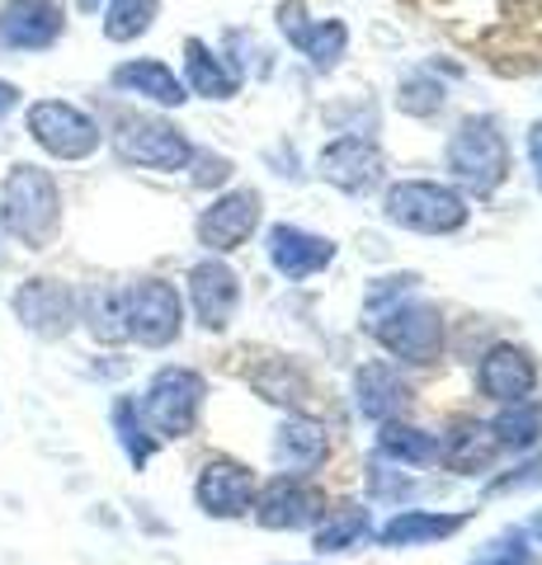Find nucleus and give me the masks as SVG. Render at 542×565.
Wrapping results in <instances>:
<instances>
[{
	"instance_id": "f257e3e1",
	"label": "nucleus",
	"mask_w": 542,
	"mask_h": 565,
	"mask_svg": "<svg viewBox=\"0 0 542 565\" xmlns=\"http://www.w3.org/2000/svg\"><path fill=\"white\" fill-rule=\"evenodd\" d=\"M0 222H6V232L20 245H29V250L52 245L62 232L57 180L39 166H10V174L0 180Z\"/></svg>"
},
{
	"instance_id": "f03ea898",
	"label": "nucleus",
	"mask_w": 542,
	"mask_h": 565,
	"mask_svg": "<svg viewBox=\"0 0 542 565\" xmlns=\"http://www.w3.org/2000/svg\"><path fill=\"white\" fill-rule=\"evenodd\" d=\"M448 170L453 180H463L481 199L504 184V174H510V141H504L500 122L491 114L458 122V132L448 137Z\"/></svg>"
},
{
	"instance_id": "7ed1b4c3",
	"label": "nucleus",
	"mask_w": 542,
	"mask_h": 565,
	"mask_svg": "<svg viewBox=\"0 0 542 565\" xmlns=\"http://www.w3.org/2000/svg\"><path fill=\"white\" fill-rule=\"evenodd\" d=\"M382 212L387 222L406 226V232H425V236H448V232H463L471 207L458 189L448 184H434V180H401L387 189L382 199Z\"/></svg>"
},
{
	"instance_id": "20e7f679",
	"label": "nucleus",
	"mask_w": 542,
	"mask_h": 565,
	"mask_svg": "<svg viewBox=\"0 0 542 565\" xmlns=\"http://www.w3.org/2000/svg\"><path fill=\"white\" fill-rule=\"evenodd\" d=\"M203 396H208V382L194 373V367H161L147 392H142V419L156 438H189L199 424L203 411Z\"/></svg>"
},
{
	"instance_id": "39448f33",
	"label": "nucleus",
	"mask_w": 542,
	"mask_h": 565,
	"mask_svg": "<svg viewBox=\"0 0 542 565\" xmlns=\"http://www.w3.org/2000/svg\"><path fill=\"white\" fill-rule=\"evenodd\" d=\"M373 340L392 353V359L411 363V367H425L439 359L444 349V321H439V307L429 302H396V307H382L373 311Z\"/></svg>"
},
{
	"instance_id": "423d86ee",
	"label": "nucleus",
	"mask_w": 542,
	"mask_h": 565,
	"mask_svg": "<svg viewBox=\"0 0 542 565\" xmlns=\"http://www.w3.org/2000/svg\"><path fill=\"white\" fill-rule=\"evenodd\" d=\"M114 151H118V161L142 166V170H184L189 161H194V147H189V137L174 128V122L151 118V114L118 118Z\"/></svg>"
},
{
	"instance_id": "0eeeda50",
	"label": "nucleus",
	"mask_w": 542,
	"mask_h": 565,
	"mask_svg": "<svg viewBox=\"0 0 542 565\" xmlns=\"http://www.w3.org/2000/svg\"><path fill=\"white\" fill-rule=\"evenodd\" d=\"M124 321L128 340H137L142 349H166L184 330V302L166 278H142L124 292Z\"/></svg>"
},
{
	"instance_id": "6e6552de",
	"label": "nucleus",
	"mask_w": 542,
	"mask_h": 565,
	"mask_svg": "<svg viewBox=\"0 0 542 565\" xmlns=\"http://www.w3.org/2000/svg\"><path fill=\"white\" fill-rule=\"evenodd\" d=\"M29 137L39 141L47 156H57V161H85V156H95L99 141H104L99 122L66 99L29 104Z\"/></svg>"
},
{
	"instance_id": "1a4fd4ad",
	"label": "nucleus",
	"mask_w": 542,
	"mask_h": 565,
	"mask_svg": "<svg viewBox=\"0 0 542 565\" xmlns=\"http://www.w3.org/2000/svg\"><path fill=\"white\" fill-rule=\"evenodd\" d=\"M10 307H14V316H20V326L33 330L39 340H62V334L81 321V297L57 278L20 282V292H14Z\"/></svg>"
},
{
	"instance_id": "9d476101",
	"label": "nucleus",
	"mask_w": 542,
	"mask_h": 565,
	"mask_svg": "<svg viewBox=\"0 0 542 565\" xmlns=\"http://www.w3.org/2000/svg\"><path fill=\"white\" fill-rule=\"evenodd\" d=\"M255 471L246 462H232V457H208L199 481H194V500L208 519H241L251 514L255 504Z\"/></svg>"
},
{
	"instance_id": "9b49d317",
	"label": "nucleus",
	"mask_w": 542,
	"mask_h": 565,
	"mask_svg": "<svg viewBox=\"0 0 542 565\" xmlns=\"http://www.w3.org/2000/svg\"><path fill=\"white\" fill-rule=\"evenodd\" d=\"M255 523L274 527V533H293V527H311L326 514V494L311 490L302 476H278L265 490H255Z\"/></svg>"
},
{
	"instance_id": "f8f14e48",
	"label": "nucleus",
	"mask_w": 542,
	"mask_h": 565,
	"mask_svg": "<svg viewBox=\"0 0 542 565\" xmlns=\"http://www.w3.org/2000/svg\"><path fill=\"white\" fill-rule=\"evenodd\" d=\"M259 212H265V199H259L255 189L222 193V199L199 217V241L213 255H232V250H241V245L251 241V232L259 226Z\"/></svg>"
},
{
	"instance_id": "ddd939ff",
	"label": "nucleus",
	"mask_w": 542,
	"mask_h": 565,
	"mask_svg": "<svg viewBox=\"0 0 542 565\" xmlns=\"http://www.w3.org/2000/svg\"><path fill=\"white\" fill-rule=\"evenodd\" d=\"M62 39V10L52 0H6L0 6V47L43 52Z\"/></svg>"
},
{
	"instance_id": "4468645a",
	"label": "nucleus",
	"mask_w": 542,
	"mask_h": 565,
	"mask_svg": "<svg viewBox=\"0 0 542 565\" xmlns=\"http://www.w3.org/2000/svg\"><path fill=\"white\" fill-rule=\"evenodd\" d=\"M382 174H387L382 151L363 137H340L321 151V180H330L344 193H373L382 184Z\"/></svg>"
},
{
	"instance_id": "2eb2a0df",
	"label": "nucleus",
	"mask_w": 542,
	"mask_h": 565,
	"mask_svg": "<svg viewBox=\"0 0 542 565\" xmlns=\"http://www.w3.org/2000/svg\"><path fill=\"white\" fill-rule=\"evenodd\" d=\"M477 386H481V392L491 396V401H500V405L529 401L533 386H538V363H533V353L519 349V344H496V349L481 359V367H477Z\"/></svg>"
},
{
	"instance_id": "dca6fc26",
	"label": "nucleus",
	"mask_w": 542,
	"mask_h": 565,
	"mask_svg": "<svg viewBox=\"0 0 542 565\" xmlns=\"http://www.w3.org/2000/svg\"><path fill=\"white\" fill-rule=\"evenodd\" d=\"M189 302H194L203 330H226L241 302V282L222 259H203L189 269Z\"/></svg>"
},
{
	"instance_id": "f3484780",
	"label": "nucleus",
	"mask_w": 542,
	"mask_h": 565,
	"mask_svg": "<svg viewBox=\"0 0 542 565\" xmlns=\"http://www.w3.org/2000/svg\"><path fill=\"white\" fill-rule=\"evenodd\" d=\"M278 29L288 33L293 47H302V57H311V66H317V71H330L344 57V47H349V29L340 20L307 24L302 0H284V6H278Z\"/></svg>"
},
{
	"instance_id": "a211bd4d",
	"label": "nucleus",
	"mask_w": 542,
	"mask_h": 565,
	"mask_svg": "<svg viewBox=\"0 0 542 565\" xmlns=\"http://www.w3.org/2000/svg\"><path fill=\"white\" fill-rule=\"evenodd\" d=\"M330 452V429L321 419H307V415H293L278 424L274 434V457L284 476H311Z\"/></svg>"
},
{
	"instance_id": "6ab92c4d",
	"label": "nucleus",
	"mask_w": 542,
	"mask_h": 565,
	"mask_svg": "<svg viewBox=\"0 0 542 565\" xmlns=\"http://www.w3.org/2000/svg\"><path fill=\"white\" fill-rule=\"evenodd\" d=\"M269 259L284 278H311L336 259V241L311 236L302 226H274L269 232Z\"/></svg>"
},
{
	"instance_id": "aec40b11",
	"label": "nucleus",
	"mask_w": 542,
	"mask_h": 565,
	"mask_svg": "<svg viewBox=\"0 0 542 565\" xmlns=\"http://www.w3.org/2000/svg\"><path fill=\"white\" fill-rule=\"evenodd\" d=\"M354 401H359L363 419L387 424V419H396V411H406L411 386L401 382V373L392 363H363L354 373Z\"/></svg>"
},
{
	"instance_id": "412c9836",
	"label": "nucleus",
	"mask_w": 542,
	"mask_h": 565,
	"mask_svg": "<svg viewBox=\"0 0 542 565\" xmlns=\"http://www.w3.org/2000/svg\"><path fill=\"white\" fill-rule=\"evenodd\" d=\"M496 452H500V444H496L491 424L467 419V415L448 424V434H444V444H439V457L448 462V471H458V476H477V471H486Z\"/></svg>"
},
{
	"instance_id": "4be33fe9",
	"label": "nucleus",
	"mask_w": 542,
	"mask_h": 565,
	"mask_svg": "<svg viewBox=\"0 0 542 565\" xmlns=\"http://www.w3.org/2000/svg\"><path fill=\"white\" fill-rule=\"evenodd\" d=\"M114 85H118V90H128V95H142L151 104H161V109H180V104L189 99L184 95V81L174 76L166 62H151V57H137V62L114 66Z\"/></svg>"
},
{
	"instance_id": "5701e85b",
	"label": "nucleus",
	"mask_w": 542,
	"mask_h": 565,
	"mask_svg": "<svg viewBox=\"0 0 542 565\" xmlns=\"http://www.w3.org/2000/svg\"><path fill=\"white\" fill-rule=\"evenodd\" d=\"M463 514H429V509H396V514L378 527L382 546H425L463 533Z\"/></svg>"
},
{
	"instance_id": "b1692460",
	"label": "nucleus",
	"mask_w": 542,
	"mask_h": 565,
	"mask_svg": "<svg viewBox=\"0 0 542 565\" xmlns=\"http://www.w3.org/2000/svg\"><path fill=\"white\" fill-rule=\"evenodd\" d=\"M184 81H189V90L203 95V99H232L236 85H241L236 71L226 66L203 39H184Z\"/></svg>"
},
{
	"instance_id": "393cba45",
	"label": "nucleus",
	"mask_w": 542,
	"mask_h": 565,
	"mask_svg": "<svg viewBox=\"0 0 542 565\" xmlns=\"http://www.w3.org/2000/svg\"><path fill=\"white\" fill-rule=\"evenodd\" d=\"M373 533V519H369V509L363 504H340L336 514H326L317 523V552L321 556H340V552H354V546Z\"/></svg>"
},
{
	"instance_id": "a878e982",
	"label": "nucleus",
	"mask_w": 542,
	"mask_h": 565,
	"mask_svg": "<svg viewBox=\"0 0 542 565\" xmlns=\"http://www.w3.org/2000/svg\"><path fill=\"white\" fill-rule=\"evenodd\" d=\"M378 452L387 457V462H401V467H429V462H439V444H434L425 429H415V424H396V419L382 424Z\"/></svg>"
},
{
	"instance_id": "bb28decb",
	"label": "nucleus",
	"mask_w": 542,
	"mask_h": 565,
	"mask_svg": "<svg viewBox=\"0 0 542 565\" xmlns=\"http://www.w3.org/2000/svg\"><path fill=\"white\" fill-rule=\"evenodd\" d=\"M81 321L95 334L99 344H118L128 340V321H124V292L118 288H91L81 302Z\"/></svg>"
},
{
	"instance_id": "cd10ccee",
	"label": "nucleus",
	"mask_w": 542,
	"mask_h": 565,
	"mask_svg": "<svg viewBox=\"0 0 542 565\" xmlns=\"http://www.w3.org/2000/svg\"><path fill=\"white\" fill-rule=\"evenodd\" d=\"M491 434H496V444H500V448L529 452L538 438H542V405H533V401L504 405V411L491 419Z\"/></svg>"
},
{
	"instance_id": "c85d7f7f",
	"label": "nucleus",
	"mask_w": 542,
	"mask_h": 565,
	"mask_svg": "<svg viewBox=\"0 0 542 565\" xmlns=\"http://www.w3.org/2000/svg\"><path fill=\"white\" fill-rule=\"evenodd\" d=\"M156 10H161V0H109V6H104V39L109 43L142 39L156 20Z\"/></svg>"
},
{
	"instance_id": "c756f323",
	"label": "nucleus",
	"mask_w": 542,
	"mask_h": 565,
	"mask_svg": "<svg viewBox=\"0 0 542 565\" xmlns=\"http://www.w3.org/2000/svg\"><path fill=\"white\" fill-rule=\"evenodd\" d=\"M114 429H118L124 452L132 457V467H147V457L156 452V434H147V419L137 411V401H128V396L114 401Z\"/></svg>"
},
{
	"instance_id": "7c9ffc66",
	"label": "nucleus",
	"mask_w": 542,
	"mask_h": 565,
	"mask_svg": "<svg viewBox=\"0 0 542 565\" xmlns=\"http://www.w3.org/2000/svg\"><path fill=\"white\" fill-rule=\"evenodd\" d=\"M471 565H542V561H538V552L529 546V533H523V527H504L500 537H491V542L481 546Z\"/></svg>"
},
{
	"instance_id": "2f4dec72",
	"label": "nucleus",
	"mask_w": 542,
	"mask_h": 565,
	"mask_svg": "<svg viewBox=\"0 0 542 565\" xmlns=\"http://www.w3.org/2000/svg\"><path fill=\"white\" fill-rule=\"evenodd\" d=\"M396 104H401V114H415V118H429V114H439L444 109V85L434 81V76H406L401 81V90H396Z\"/></svg>"
},
{
	"instance_id": "473e14b6",
	"label": "nucleus",
	"mask_w": 542,
	"mask_h": 565,
	"mask_svg": "<svg viewBox=\"0 0 542 565\" xmlns=\"http://www.w3.org/2000/svg\"><path fill=\"white\" fill-rule=\"evenodd\" d=\"M529 486H542V457H529L523 467H514L510 476H500V481H491L486 490H491V494H510V490H529Z\"/></svg>"
},
{
	"instance_id": "72a5a7b5",
	"label": "nucleus",
	"mask_w": 542,
	"mask_h": 565,
	"mask_svg": "<svg viewBox=\"0 0 542 565\" xmlns=\"http://www.w3.org/2000/svg\"><path fill=\"white\" fill-rule=\"evenodd\" d=\"M226 174H232V161H222V156H208V161H203V174H199V184H222Z\"/></svg>"
},
{
	"instance_id": "f704fd0d",
	"label": "nucleus",
	"mask_w": 542,
	"mask_h": 565,
	"mask_svg": "<svg viewBox=\"0 0 542 565\" xmlns=\"http://www.w3.org/2000/svg\"><path fill=\"white\" fill-rule=\"evenodd\" d=\"M529 161H533L538 184H542V122H533V128H529Z\"/></svg>"
},
{
	"instance_id": "c9c22d12",
	"label": "nucleus",
	"mask_w": 542,
	"mask_h": 565,
	"mask_svg": "<svg viewBox=\"0 0 542 565\" xmlns=\"http://www.w3.org/2000/svg\"><path fill=\"white\" fill-rule=\"evenodd\" d=\"M14 104H20V90H14L10 81H0V118H6V114L14 109Z\"/></svg>"
},
{
	"instance_id": "e433bc0d",
	"label": "nucleus",
	"mask_w": 542,
	"mask_h": 565,
	"mask_svg": "<svg viewBox=\"0 0 542 565\" xmlns=\"http://www.w3.org/2000/svg\"><path fill=\"white\" fill-rule=\"evenodd\" d=\"M529 533L542 542V509H538V514H533V523H529Z\"/></svg>"
},
{
	"instance_id": "4c0bfd02",
	"label": "nucleus",
	"mask_w": 542,
	"mask_h": 565,
	"mask_svg": "<svg viewBox=\"0 0 542 565\" xmlns=\"http://www.w3.org/2000/svg\"><path fill=\"white\" fill-rule=\"evenodd\" d=\"M76 6H81V10H85V14H95V10H99V6H104V0H76Z\"/></svg>"
}]
</instances>
